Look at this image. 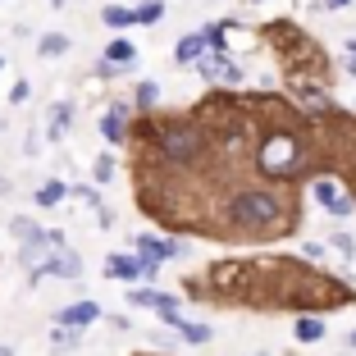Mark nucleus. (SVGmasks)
<instances>
[{
	"mask_svg": "<svg viewBox=\"0 0 356 356\" xmlns=\"http://www.w3.org/2000/svg\"><path fill=\"white\" fill-rule=\"evenodd\" d=\"M229 220L238 224V229H256V233H265V229H274V224L283 220V201L274 197V192L247 188V192H238V197L229 201Z\"/></svg>",
	"mask_w": 356,
	"mask_h": 356,
	"instance_id": "1",
	"label": "nucleus"
},
{
	"mask_svg": "<svg viewBox=\"0 0 356 356\" xmlns=\"http://www.w3.org/2000/svg\"><path fill=\"white\" fill-rule=\"evenodd\" d=\"M302 165H306L302 142L288 133H270L261 142V151H256V169L265 178H293V174H302Z\"/></svg>",
	"mask_w": 356,
	"mask_h": 356,
	"instance_id": "2",
	"label": "nucleus"
},
{
	"mask_svg": "<svg viewBox=\"0 0 356 356\" xmlns=\"http://www.w3.org/2000/svg\"><path fill=\"white\" fill-rule=\"evenodd\" d=\"M156 142H160V156H169L174 165H192V160L206 156V137L192 124H165L156 133Z\"/></svg>",
	"mask_w": 356,
	"mask_h": 356,
	"instance_id": "3",
	"label": "nucleus"
},
{
	"mask_svg": "<svg viewBox=\"0 0 356 356\" xmlns=\"http://www.w3.org/2000/svg\"><path fill=\"white\" fill-rule=\"evenodd\" d=\"M46 274H60V279H78V274H83V261H78V252H69L64 242H55L51 256H46L37 270H28V279H32V283H42Z\"/></svg>",
	"mask_w": 356,
	"mask_h": 356,
	"instance_id": "4",
	"label": "nucleus"
},
{
	"mask_svg": "<svg viewBox=\"0 0 356 356\" xmlns=\"http://www.w3.org/2000/svg\"><path fill=\"white\" fill-rule=\"evenodd\" d=\"M160 265L156 261H147V256H110V261H105V274H110V279H151V274H156Z\"/></svg>",
	"mask_w": 356,
	"mask_h": 356,
	"instance_id": "5",
	"label": "nucleus"
},
{
	"mask_svg": "<svg viewBox=\"0 0 356 356\" xmlns=\"http://www.w3.org/2000/svg\"><path fill=\"white\" fill-rule=\"evenodd\" d=\"M311 192H315V201H320V206H325L329 215H352V210H356V201L347 197L343 183H334V178H320V183H315Z\"/></svg>",
	"mask_w": 356,
	"mask_h": 356,
	"instance_id": "6",
	"label": "nucleus"
},
{
	"mask_svg": "<svg viewBox=\"0 0 356 356\" xmlns=\"http://www.w3.org/2000/svg\"><path fill=\"white\" fill-rule=\"evenodd\" d=\"M96 315H101L96 302H74V306H64V311L55 315V325H60V329H83V325H92Z\"/></svg>",
	"mask_w": 356,
	"mask_h": 356,
	"instance_id": "7",
	"label": "nucleus"
},
{
	"mask_svg": "<svg viewBox=\"0 0 356 356\" xmlns=\"http://www.w3.org/2000/svg\"><path fill=\"white\" fill-rule=\"evenodd\" d=\"M201 78H210V83H215V78H220V83H238V64H229L224 60V55H201Z\"/></svg>",
	"mask_w": 356,
	"mask_h": 356,
	"instance_id": "8",
	"label": "nucleus"
},
{
	"mask_svg": "<svg viewBox=\"0 0 356 356\" xmlns=\"http://www.w3.org/2000/svg\"><path fill=\"white\" fill-rule=\"evenodd\" d=\"M178 247L174 242H160V238H137V256H147V261H169Z\"/></svg>",
	"mask_w": 356,
	"mask_h": 356,
	"instance_id": "9",
	"label": "nucleus"
},
{
	"mask_svg": "<svg viewBox=\"0 0 356 356\" xmlns=\"http://www.w3.org/2000/svg\"><path fill=\"white\" fill-rule=\"evenodd\" d=\"M201 51H206V37H183V42L174 46V64H192V60H201Z\"/></svg>",
	"mask_w": 356,
	"mask_h": 356,
	"instance_id": "10",
	"label": "nucleus"
},
{
	"mask_svg": "<svg viewBox=\"0 0 356 356\" xmlns=\"http://www.w3.org/2000/svg\"><path fill=\"white\" fill-rule=\"evenodd\" d=\"M124 115H128L124 105H115V110L101 119V137H105V142H119V137H124Z\"/></svg>",
	"mask_w": 356,
	"mask_h": 356,
	"instance_id": "11",
	"label": "nucleus"
},
{
	"mask_svg": "<svg viewBox=\"0 0 356 356\" xmlns=\"http://www.w3.org/2000/svg\"><path fill=\"white\" fill-rule=\"evenodd\" d=\"M37 51H42V60H60V55L69 51V37H64V32H46Z\"/></svg>",
	"mask_w": 356,
	"mask_h": 356,
	"instance_id": "12",
	"label": "nucleus"
},
{
	"mask_svg": "<svg viewBox=\"0 0 356 356\" xmlns=\"http://www.w3.org/2000/svg\"><path fill=\"white\" fill-rule=\"evenodd\" d=\"M133 60V42H128V37H115V42L105 46V64H110V69H115V64H128Z\"/></svg>",
	"mask_w": 356,
	"mask_h": 356,
	"instance_id": "13",
	"label": "nucleus"
},
{
	"mask_svg": "<svg viewBox=\"0 0 356 356\" xmlns=\"http://www.w3.org/2000/svg\"><path fill=\"white\" fill-rule=\"evenodd\" d=\"M165 19V0H142L133 10V23H160Z\"/></svg>",
	"mask_w": 356,
	"mask_h": 356,
	"instance_id": "14",
	"label": "nucleus"
},
{
	"mask_svg": "<svg viewBox=\"0 0 356 356\" xmlns=\"http://www.w3.org/2000/svg\"><path fill=\"white\" fill-rule=\"evenodd\" d=\"M64 192H69V188H64L60 178H51V183H46L42 192H37V206H46V210H51V206H60V201H64Z\"/></svg>",
	"mask_w": 356,
	"mask_h": 356,
	"instance_id": "15",
	"label": "nucleus"
},
{
	"mask_svg": "<svg viewBox=\"0 0 356 356\" xmlns=\"http://www.w3.org/2000/svg\"><path fill=\"white\" fill-rule=\"evenodd\" d=\"M178 334H183V338H188V343H210V329L206 325H192V320H178Z\"/></svg>",
	"mask_w": 356,
	"mask_h": 356,
	"instance_id": "16",
	"label": "nucleus"
},
{
	"mask_svg": "<svg viewBox=\"0 0 356 356\" xmlns=\"http://www.w3.org/2000/svg\"><path fill=\"white\" fill-rule=\"evenodd\" d=\"M297 338H302V343H320V338H325V325H320V320H297Z\"/></svg>",
	"mask_w": 356,
	"mask_h": 356,
	"instance_id": "17",
	"label": "nucleus"
},
{
	"mask_svg": "<svg viewBox=\"0 0 356 356\" xmlns=\"http://www.w3.org/2000/svg\"><path fill=\"white\" fill-rule=\"evenodd\" d=\"M105 23H110V28H128V23H133V10H124V5H110V10H105Z\"/></svg>",
	"mask_w": 356,
	"mask_h": 356,
	"instance_id": "18",
	"label": "nucleus"
},
{
	"mask_svg": "<svg viewBox=\"0 0 356 356\" xmlns=\"http://www.w3.org/2000/svg\"><path fill=\"white\" fill-rule=\"evenodd\" d=\"M51 343H55V352H64V347H78V329H60V325H55Z\"/></svg>",
	"mask_w": 356,
	"mask_h": 356,
	"instance_id": "19",
	"label": "nucleus"
},
{
	"mask_svg": "<svg viewBox=\"0 0 356 356\" xmlns=\"http://www.w3.org/2000/svg\"><path fill=\"white\" fill-rule=\"evenodd\" d=\"M110 178H115V160L101 156V160H96V183H110Z\"/></svg>",
	"mask_w": 356,
	"mask_h": 356,
	"instance_id": "20",
	"label": "nucleus"
},
{
	"mask_svg": "<svg viewBox=\"0 0 356 356\" xmlns=\"http://www.w3.org/2000/svg\"><path fill=\"white\" fill-rule=\"evenodd\" d=\"M156 96H160L156 83H142V87H137V105H156Z\"/></svg>",
	"mask_w": 356,
	"mask_h": 356,
	"instance_id": "21",
	"label": "nucleus"
},
{
	"mask_svg": "<svg viewBox=\"0 0 356 356\" xmlns=\"http://www.w3.org/2000/svg\"><path fill=\"white\" fill-rule=\"evenodd\" d=\"M64 119H69V105H55V110H51V137H60Z\"/></svg>",
	"mask_w": 356,
	"mask_h": 356,
	"instance_id": "22",
	"label": "nucleus"
},
{
	"mask_svg": "<svg viewBox=\"0 0 356 356\" xmlns=\"http://www.w3.org/2000/svg\"><path fill=\"white\" fill-rule=\"evenodd\" d=\"M10 101H14V105H23V101H28V83H19V87H14V92H10Z\"/></svg>",
	"mask_w": 356,
	"mask_h": 356,
	"instance_id": "23",
	"label": "nucleus"
},
{
	"mask_svg": "<svg viewBox=\"0 0 356 356\" xmlns=\"http://www.w3.org/2000/svg\"><path fill=\"white\" fill-rule=\"evenodd\" d=\"M0 197H10V178H0Z\"/></svg>",
	"mask_w": 356,
	"mask_h": 356,
	"instance_id": "24",
	"label": "nucleus"
},
{
	"mask_svg": "<svg viewBox=\"0 0 356 356\" xmlns=\"http://www.w3.org/2000/svg\"><path fill=\"white\" fill-rule=\"evenodd\" d=\"M325 5H334V10H343V5H352V0H325Z\"/></svg>",
	"mask_w": 356,
	"mask_h": 356,
	"instance_id": "25",
	"label": "nucleus"
},
{
	"mask_svg": "<svg viewBox=\"0 0 356 356\" xmlns=\"http://www.w3.org/2000/svg\"><path fill=\"white\" fill-rule=\"evenodd\" d=\"M347 55H352V60H356V37H352V42H347Z\"/></svg>",
	"mask_w": 356,
	"mask_h": 356,
	"instance_id": "26",
	"label": "nucleus"
},
{
	"mask_svg": "<svg viewBox=\"0 0 356 356\" xmlns=\"http://www.w3.org/2000/svg\"><path fill=\"white\" fill-rule=\"evenodd\" d=\"M0 356H14V352H10V347H5V343H0Z\"/></svg>",
	"mask_w": 356,
	"mask_h": 356,
	"instance_id": "27",
	"label": "nucleus"
},
{
	"mask_svg": "<svg viewBox=\"0 0 356 356\" xmlns=\"http://www.w3.org/2000/svg\"><path fill=\"white\" fill-rule=\"evenodd\" d=\"M347 343H352V347H356V334H352V338H347Z\"/></svg>",
	"mask_w": 356,
	"mask_h": 356,
	"instance_id": "28",
	"label": "nucleus"
},
{
	"mask_svg": "<svg viewBox=\"0 0 356 356\" xmlns=\"http://www.w3.org/2000/svg\"><path fill=\"white\" fill-rule=\"evenodd\" d=\"M0 69H5V55H0Z\"/></svg>",
	"mask_w": 356,
	"mask_h": 356,
	"instance_id": "29",
	"label": "nucleus"
}]
</instances>
